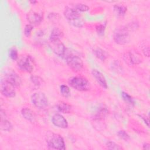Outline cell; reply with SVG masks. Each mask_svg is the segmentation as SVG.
<instances>
[{
  "label": "cell",
  "instance_id": "52a82bcc",
  "mask_svg": "<svg viewBox=\"0 0 150 150\" xmlns=\"http://www.w3.org/2000/svg\"><path fill=\"white\" fill-rule=\"evenodd\" d=\"M33 59L29 56H22L18 59V67L22 71L31 73L33 69Z\"/></svg>",
  "mask_w": 150,
  "mask_h": 150
},
{
  "label": "cell",
  "instance_id": "e0dca14e",
  "mask_svg": "<svg viewBox=\"0 0 150 150\" xmlns=\"http://www.w3.org/2000/svg\"><path fill=\"white\" fill-rule=\"evenodd\" d=\"M21 114L22 116L28 121L33 122L35 120V114L33 112L28 108H23L21 111Z\"/></svg>",
  "mask_w": 150,
  "mask_h": 150
},
{
  "label": "cell",
  "instance_id": "5bb4252c",
  "mask_svg": "<svg viewBox=\"0 0 150 150\" xmlns=\"http://www.w3.org/2000/svg\"><path fill=\"white\" fill-rule=\"evenodd\" d=\"M91 73L94 78L96 79V80L100 86L104 88H107V83L105 78L100 71L96 69H94L92 70Z\"/></svg>",
  "mask_w": 150,
  "mask_h": 150
},
{
  "label": "cell",
  "instance_id": "cb8c5ba5",
  "mask_svg": "<svg viewBox=\"0 0 150 150\" xmlns=\"http://www.w3.org/2000/svg\"><path fill=\"white\" fill-rule=\"evenodd\" d=\"M73 8H74L79 12L87 11L89 9V7L88 6L83 4H76L74 5Z\"/></svg>",
  "mask_w": 150,
  "mask_h": 150
},
{
  "label": "cell",
  "instance_id": "8fae6325",
  "mask_svg": "<svg viewBox=\"0 0 150 150\" xmlns=\"http://www.w3.org/2000/svg\"><path fill=\"white\" fill-rule=\"evenodd\" d=\"M49 46L53 52L60 57H63L66 52V49L64 45L60 42V41L50 42L49 43Z\"/></svg>",
  "mask_w": 150,
  "mask_h": 150
},
{
  "label": "cell",
  "instance_id": "4316f807",
  "mask_svg": "<svg viewBox=\"0 0 150 150\" xmlns=\"http://www.w3.org/2000/svg\"><path fill=\"white\" fill-rule=\"evenodd\" d=\"M105 26H106L105 23L100 24L96 26V32L98 35L102 36L104 35V31L105 29Z\"/></svg>",
  "mask_w": 150,
  "mask_h": 150
},
{
  "label": "cell",
  "instance_id": "ba28073f",
  "mask_svg": "<svg viewBox=\"0 0 150 150\" xmlns=\"http://www.w3.org/2000/svg\"><path fill=\"white\" fill-rule=\"evenodd\" d=\"M66 62L69 67L74 71H80L83 67V63L80 57L73 54L67 55Z\"/></svg>",
  "mask_w": 150,
  "mask_h": 150
},
{
  "label": "cell",
  "instance_id": "f546056e",
  "mask_svg": "<svg viewBox=\"0 0 150 150\" xmlns=\"http://www.w3.org/2000/svg\"><path fill=\"white\" fill-rule=\"evenodd\" d=\"M117 135L121 139L125 141H128L130 138L129 135L125 131H123V130L119 131L117 132Z\"/></svg>",
  "mask_w": 150,
  "mask_h": 150
},
{
  "label": "cell",
  "instance_id": "ffe728a7",
  "mask_svg": "<svg viewBox=\"0 0 150 150\" xmlns=\"http://www.w3.org/2000/svg\"><path fill=\"white\" fill-rule=\"evenodd\" d=\"M94 53L96 56L101 61H104L108 57V54L107 52L100 48L96 49L94 50Z\"/></svg>",
  "mask_w": 150,
  "mask_h": 150
},
{
  "label": "cell",
  "instance_id": "9a60e30c",
  "mask_svg": "<svg viewBox=\"0 0 150 150\" xmlns=\"http://www.w3.org/2000/svg\"><path fill=\"white\" fill-rule=\"evenodd\" d=\"M1 129L6 131H10L12 129V125L6 118L5 112L1 110Z\"/></svg>",
  "mask_w": 150,
  "mask_h": 150
},
{
  "label": "cell",
  "instance_id": "30bf717a",
  "mask_svg": "<svg viewBox=\"0 0 150 150\" xmlns=\"http://www.w3.org/2000/svg\"><path fill=\"white\" fill-rule=\"evenodd\" d=\"M4 79L12 84L15 87L20 86L22 83V79L20 76H19V75L15 71L12 70L8 71L5 74Z\"/></svg>",
  "mask_w": 150,
  "mask_h": 150
},
{
  "label": "cell",
  "instance_id": "277c9868",
  "mask_svg": "<svg viewBox=\"0 0 150 150\" xmlns=\"http://www.w3.org/2000/svg\"><path fill=\"white\" fill-rule=\"evenodd\" d=\"M113 38L114 41L119 45H125L130 40L128 30L125 28H117L114 32Z\"/></svg>",
  "mask_w": 150,
  "mask_h": 150
},
{
  "label": "cell",
  "instance_id": "4fadbf2b",
  "mask_svg": "<svg viewBox=\"0 0 150 150\" xmlns=\"http://www.w3.org/2000/svg\"><path fill=\"white\" fill-rule=\"evenodd\" d=\"M52 122L55 126L59 128H66L68 127V122L66 119L59 114H56L52 117Z\"/></svg>",
  "mask_w": 150,
  "mask_h": 150
},
{
  "label": "cell",
  "instance_id": "484cf974",
  "mask_svg": "<svg viewBox=\"0 0 150 150\" xmlns=\"http://www.w3.org/2000/svg\"><path fill=\"white\" fill-rule=\"evenodd\" d=\"M111 67H112V70H113L114 71H115L117 73H121L122 71V67L121 66V64H120V63L117 61L114 62L112 63Z\"/></svg>",
  "mask_w": 150,
  "mask_h": 150
},
{
  "label": "cell",
  "instance_id": "83f0119b",
  "mask_svg": "<svg viewBox=\"0 0 150 150\" xmlns=\"http://www.w3.org/2000/svg\"><path fill=\"white\" fill-rule=\"evenodd\" d=\"M30 80L34 84V85L37 86H40L42 83V79L36 76H32L30 77Z\"/></svg>",
  "mask_w": 150,
  "mask_h": 150
},
{
  "label": "cell",
  "instance_id": "836d02e7",
  "mask_svg": "<svg viewBox=\"0 0 150 150\" xmlns=\"http://www.w3.org/2000/svg\"><path fill=\"white\" fill-rule=\"evenodd\" d=\"M141 117H142V118L144 120V121H145V122H146V125L148 126L149 125V121H148V120H146V118H145V117H143V116H142L141 115Z\"/></svg>",
  "mask_w": 150,
  "mask_h": 150
},
{
  "label": "cell",
  "instance_id": "6da1fadb",
  "mask_svg": "<svg viewBox=\"0 0 150 150\" xmlns=\"http://www.w3.org/2000/svg\"><path fill=\"white\" fill-rule=\"evenodd\" d=\"M64 15L69 23L75 27L81 28L84 23L80 12L73 8L66 6L64 11Z\"/></svg>",
  "mask_w": 150,
  "mask_h": 150
},
{
  "label": "cell",
  "instance_id": "8992f818",
  "mask_svg": "<svg viewBox=\"0 0 150 150\" xmlns=\"http://www.w3.org/2000/svg\"><path fill=\"white\" fill-rule=\"evenodd\" d=\"M31 101L33 104L39 109H44L48 105V100L47 97L42 92L34 93L31 96Z\"/></svg>",
  "mask_w": 150,
  "mask_h": 150
},
{
  "label": "cell",
  "instance_id": "44dd1931",
  "mask_svg": "<svg viewBox=\"0 0 150 150\" xmlns=\"http://www.w3.org/2000/svg\"><path fill=\"white\" fill-rule=\"evenodd\" d=\"M114 11L117 16H122L127 12V8L124 5H115L114 6Z\"/></svg>",
  "mask_w": 150,
  "mask_h": 150
},
{
  "label": "cell",
  "instance_id": "5b68a950",
  "mask_svg": "<svg viewBox=\"0 0 150 150\" xmlns=\"http://www.w3.org/2000/svg\"><path fill=\"white\" fill-rule=\"evenodd\" d=\"M124 60L128 65H135L142 62V57L137 51L131 50L125 52L123 56Z\"/></svg>",
  "mask_w": 150,
  "mask_h": 150
},
{
  "label": "cell",
  "instance_id": "9c48e42d",
  "mask_svg": "<svg viewBox=\"0 0 150 150\" xmlns=\"http://www.w3.org/2000/svg\"><path fill=\"white\" fill-rule=\"evenodd\" d=\"M15 86L7 81L6 80H1V92L5 97H13L15 96L16 92Z\"/></svg>",
  "mask_w": 150,
  "mask_h": 150
},
{
  "label": "cell",
  "instance_id": "d6a6232c",
  "mask_svg": "<svg viewBox=\"0 0 150 150\" xmlns=\"http://www.w3.org/2000/svg\"><path fill=\"white\" fill-rule=\"evenodd\" d=\"M143 149L145 150H149L150 145L148 143H144L143 145Z\"/></svg>",
  "mask_w": 150,
  "mask_h": 150
},
{
  "label": "cell",
  "instance_id": "f1b7e54d",
  "mask_svg": "<svg viewBox=\"0 0 150 150\" xmlns=\"http://www.w3.org/2000/svg\"><path fill=\"white\" fill-rule=\"evenodd\" d=\"M9 55L11 59L13 60H16L18 59V54L17 50L15 48H11L9 52Z\"/></svg>",
  "mask_w": 150,
  "mask_h": 150
},
{
  "label": "cell",
  "instance_id": "3957f363",
  "mask_svg": "<svg viewBox=\"0 0 150 150\" xmlns=\"http://www.w3.org/2000/svg\"><path fill=\"white\" fill-rule=\"evenodd\" d=\"M47 146L50 149L64 150L66 149L65 143L63 138L60 135L52 133L47 138Z\"/></svg>",
  "mask_w": 150,
  "mask_h": 150
},
{
  "label": "cell",
  "instance_id": "7402d4cb",
  "mask_svg": "<svg viewBox=\"0 0 150 150\" xmlns=\"http://www.w3.org/2000/svg\"><path fill=\"white\" fill-rule=\"evenodd\" d=\"M121 97H122V99L127 103H128L129 104H132V105H133L134 104V101L132 97L130 95H129L128 93H127L124 91L121 92Z\"/></svg>",
  "mask_w": 150,
  "mask_h": 150
},
{
  "label": "cell",
  "instance_id": "4dcf8cb0",
  "mask_svg": "<svg viewBox=\"0 0 150 150\" xmlns=\"http://www.w3.org/2000/svg\"><path fill=\"white\" fill-rule=\"evenodd\" d=\"M33 26H32V25L30 24L26 25L24 28V35L26 37L30 36V35H31L32 30H33Z\"/></svg>",
  "mask_w": 150,
  "mask_h": 150
},
{
  "label": "cell",
  "instance_id": "1f68e13d",
  "mask_svg": "<svg viewBox=\"0 0 150 150\" xmlns=\"http://www.w3.org/2000/svg\"><path fill=\"white\" fill-rule=\"evenodd\" d=\"M143 53L145 56L149 57V49L148 46H145L144 49H143Z\"/></svg>",
  "mask_w": 150,
  "mask_h": 150
},
{
  "label": "cell",
  "instance_id": "d4e9b609",
  "mask_svg": "<svg viewBox=\"0 0 150 150\" xmlns=\"http://www.w3.org/2000/svg\"><path fill=\"white\" fill-rule=\"evenodd\" d=\"M106 146L108 149H114V150H119L122 149V148L119 145L115 144L112 141H108L106 143Z\"/></svg>",
  "mask_w": 150,
  "mask_h": 150
},
{
  "label": "cell",
  "instance_id": "7c38bea8",
  "mask_svg": "<svg viewBox=\"0 0 150 150\" xmlns=\"http://www.w3.org/2000/svg\"><path fill=\"white\" fill-rule=\"evenodd\" d=\"M27 19L32 26H38L43 20V15L31 11L27 14Z\"/></svg>",
  "mask_w": 150,
  "mask_h": 150
},
{
  "label": "cell",
  "instance_id": "2e32d148",
  "mask_svg": "<svg viewBox=\"0 0 150 150\" xmlns=\"http://www.w3.org/2000/svg\"><path fill=\"white\" fill-rule=\"evenodd\" d=\"M63 36V32L58 28H54L50 35V42H57L60 41V39Z\"/></svg>",
  "mask_w": 150,
  "mask_h": 150
},
{
  "label": "cell",
  "instance_id": "d6986e66",
  "mask_svg": "<svg viewBox=\"0 0 150 150\" xmlns=\"http://www.w3.org/2000/svg\"><path fill=\"white\" fill-rule=\"evenodd\" d=\"M57 110L63 113H69L71 109V106L66 103L60 102L57 104Z\"/></svg>",
  "mask_w": 150,
  "mask_h": 150
},
{
  "label": "cell",
  "instance_id": "603a6c76",
  "mask_svg": "<svg viewBox=\"0 0 150 150\" xmlns=\"http://www.w3.org/2000/svg\"><path fill=\"white\" fill-rule=\"evenodd\" d=\"M60 91L62 95L65 97H67L70 95V90L69 87L66 85H61L60 87Z\"/></svg>",
  "mask_w": 150,
  "mask_h": 150
},
{
  "label": "cell",
  "instance_id": "7a4b0ae2",
  "mask_svg": "<svg viewBox=\"0 0 150 150\" xmlns=\"http://www.w3.org/2000/svg\"><path fill=\"white\" fill-rule=\"evenodd\" d=\"M69 85L78 91H88L90 88L89 81L84 77L76 76L69 79Z\"/></svg>",
  "mask_w": 150,
  "mask_h": 150
},
{
  "label": "cell",
  "instance_id": "ac0fdd59",
  "mask_svg": "<svg viewBox=\"0 0 150 150\" xmlns=\"http://www.w3.org/2000/svg\"><path fill=\"white\" fill-rule=\"evenodd\" d=\"M107 112H108V111L106 108L104 107H100L97 109V110L94 113V118L97 120H101L105 116Z\"/></svg>",
  "mask_w": 150,
  "mask_h": 150
}]
</instances>
